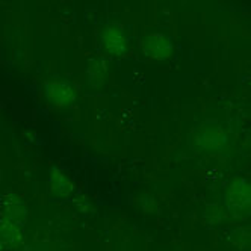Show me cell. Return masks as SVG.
<instances>
[{
  "label": "cell",
  "mask_w": 251,
  "mask_h": 251,
  "mask_svg": "<svg viewBox=\"0 0 251 251\" xmlns=\"http://www.w3.org/2000/svg\"><path fill=\"white\" fill-rule=\"evenodd\" d=\"M189 146L194 151L203 154L223 153L228 146V136L218 124L206 123L199 126L189 136Z\"/></svg>",
  "instance_id": "6da1fadb"
},
{
  "label": "cell",
  "mask_w": 251,
  "mask_h": 251,
  "mask_svg": "<svg viewBox=\"0 0 251 251\" xmlns=\"http://www.w3.org/2000/svg\"><path fill=\"white\" fill-rule=\"evenodd\" d=\"M226 207L235 218L247 220L251 213V189L247 178H235L226 191Z\"/></svg>",
  "instance_id": "7a4b0ae2"
},
{
  "label": "cell",
  "mask_w": 251,
  "mask_h": 251,
  "mask_svg": "<svg viewBox=\"0 0 251 251\" xmlns=\"http://www.w3.org/2000/svg\"><path fill=\"white\" fill-rule=\"evenodd\" d=\"M100 41L103 49L114 56H123L129 50L127 35H126L123 26L118 23L107 25L100 33Z\"/></svg>",
  "instance_id": "3957f363"
},
{
  "label": "cell",
  "mask_w": 251,
  "mask_h": 251,
  "mask_svg": "<svg viewBox=\"0 0 251 251\" xmlns=\"http://www.w3.org/2000/svg\"><path fill=\"white\" fill-rule=\"evenodd\" d=\"M46 99L53 107H67L76 100L75 86L67 79H51L46 83Z\"/></svg>",
  "instance_id": "277c9868"
},
{
  "label": "cell",
  "mask_w": 251,
  "mask_h": 251,
  "mask_svg": "<svg viewBox=\"0 0 251 251\" xmlns=\"http://www.w3.org/2000/svg\"><path fill=\"white\" fill-rule=\"evenodd\" d=\"M173 41L164 33H149L142 38V51L146 56L157 61H165L173 55Z\"/></svg>",
  "instance_id": "5b68a950"
},
{
  "label": "cell",
  "mask_w": 251,
  "mask_h": 251,
  "mask_svg": "<svg viewBox=\"0 0 251 251\" xmlns=\"http://www.w3.org/2000/svg\"><path fill=\"white\" fill-rule=\"evenodd\" d=\"M0 212H2V220L12 221L23 224L26 218V206L20 200L19 195L15 194H6L3 195L2 203H0Z\"/></svg>",
  "instance_id": "8992f818"
},
{
  "label": "cell",
  "mask_w": 251,
  "mask_h": 251,
  "mask_svg": "<svg viewBox=\"0 0 251 251\" xmlns=\"http://www.w3.org/2000/svg\"><path fill=\"white\" fill-rule=\"evenodd\" d=\"M23 242V227L19 223L0 220V247L14 250Z\"/></svg>",
  "instance_id": "52a82bcc"
},
{
  "label": "cell",
  "mask_w": 251,
  "mask_h": 251,
  "mask_svg": "<svg viewBox=\"0 0 251 251\" xmlns=\"http://www.w3.org/2000/svg\"><path fill=\"white\" fill-rule=\"evenodd\" d=\"M106 80H107V62H106V59L101 56L89 58L88 65H86V82H88V85L94 89H100L101 86H104Z\"/></svg>",
  "instance_id": "ba28073f"
},
{
  "label": "cell",
  "mask_w": 251,
  "mask_h": 251,
  "mask_svg": "<svg viewBox=\"0 0 251 251\" xmlns=\"http://www.w3.org/2000/svg\"><path fill=\"white\" fill-rule=\"evenodd\" d=\"M49 186H50V191L58 197H67L73 191V183H71L68 180V177L64 173H61L58 168H53L50 171Z\"/></svg>",
  "instance_id": "9c48e42d"
}]
</instances>
